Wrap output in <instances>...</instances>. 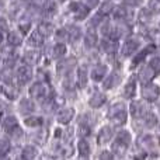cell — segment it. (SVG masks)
I'll return each mask as SVG.
<instances>
[{
  "label": "cell",
  "mask_w": 160,
  "mask_h": 160,
  "mask_svg": "<svg viewBox=\"0 0 160 160\" xmlns=\"http://www.w3.org/2000/svg\"><path fill=\"white\" fill-rule=\"evenodd\" d=\"M133 159H135V160H145V159H146V153H143V152H142L141 155H136Z\"/></svg>",
  "instance_id": "48"
},
{
  "label": "cell",
  "mask_w": 160,
  "mask_h": 160,
  "mask_svg": "<svg viewBox=\"0 0 160 160\" xmlns=\"http://www.w3.org/2000/svg\"><path fill=\"white\" fill-rule=\"evenodd\" d=\"M159 141H160V139H159ZM159 143H160V142H159Z\"/></svg>",
  "instance_id": "55"
},
{
  "label": "cell",
  "mask_w": 160,
  "mask_h": 160,
  "mask_svg": "<svg viewBox=\"0 0 160 160\" xmlns=\"http://www.w3.org/2000/svg\"><path fill=\"white\" fill-rule=\"evenodd\" d=\"M155 48H156L155 45H148V47L145 48V49L142 51L141 53H138V55L133 58V61H132V65H133V66H138V65L145 59V56H146L148 53H150V51H155Z\"/></svg>",
  "instance_id": "19"
},
{
  "label": "cell",
  "mask_w": 160,
  "mask_h": 160,
  "mask_svg": "<svg viewBox=\"0 0 160 160\" xmlns=\"http://www.w3.org/2000/svg\"><path fill=\"white\" fill-rule=\"evenodd\" d=\"M79 133L82 136H88V135H90V127H88V125H80Z\"/></svg>",
  "instance_id": "40"
},
{
  "label": "cell",
  "mask_w": 160,
  "mask_h": 160,
  "mask_svg": "<svg viewBox=\"0 0 160 160\" xmlns=\"http://www.w3.org/2000/svg\"><path fill=\"white\" fill-rule=\"evenodd\" d=\"M114 8V4L111 2H104L101 6H100V10H98V14L100 16H108V14L112 11Z\"/></svg>",
  "instance_id": "30"
},
{
  "label": "cell",
  "mask_w": 160,
  "mask_h": 160,
  "mask_svg": "<svg viewBox=\"0 0 160 160\" xmlns=\"http://www.w3.org/2000/svg\"><path fill=\"white\" fill-rule=\"evenodd\" d=\"M21 111H22V112H31V111H34L32 101H30L28 98L22 100V101H21Z\"/></svg>",
  "instance_id": "36"
},
{
  "label": "cell",
  "mask_w": 160,
  "mask_h": 160,
  "mask_svg": "<svg viewBox=\"0 0 160 160\" xmlns=\"http://www.w3.org/2000/svg\"><path fill=\"white\" fill-rule=\"evenodd\" d=\"M39 59H41V53L38 51H28L24 55V62L27 65H37Z\"/></svg>",
  "instance_id": "16"
},
{
  "label": "cell",
  "mask_w": 160,
  "mask_h": 160,
  "mask_svg": "<svg viewBox=\"0 0 160 160\" xmlns=\"http://www.w3.org/2000/svg\"><path fill=\"white\" fill-rule=\"evenodd\" d=\"M2 42H3V32L0 31V44H2Z\"/></svg>",
  "instance_id": "50"
},
{
  "label": "cell",
  "mask_w": 160,
  "mask_h": 160,
  "mask_svg": "<svg viewBox=\"0 0 160 160\" xmlns=\"http://www.w3.org/2000/svg\"><path fill=\"white\" fill-rule=\"evenodd\" d=\"M156 76V72L152 69V68L148 65V66L142 68V70L139 72V80L142 82V84H146V83H150V80Z\"/></svg>",
  "instance_id": "8"
},
{
  "label": "cell",
  "mask_w": 160,
  "mask_h": 160,
  "mask_svg": "<svg viewBox=\"0 0 160 160\" xmlns=\"http://www.w3.org/2000/svg\"><path fill=\"white\" fill-rule=\"evenodd\" d=\"M37 156V149L34 146H25L22 149V159L24 160H32Z\"/></svg>",
  "instance_id": "26"
},
{
  "label": "cell",
  "mask_w": 160,
  "mask_h": 160,
  "mask_svg": "<svg viewBox=\"0 0 160 160\" xmlns=\"http://www.w3.org/2000/svg\"><path fill=\"white\" fill-rule=\"evenodd\" d=\"M78 79H79V86L80 87H86V84H87V70H86V68H80L79 69Z\"/></svg>",
  "instance_id": "32"
},
{
  "label": "cell",
  "mask_w": 160,
  "mask_h": 160,
  "mask_svg": "<svg viewBox=\"0 0 160 160\" xmlns=\"http://www.w3.org/2000/svg\"><path fill=\"white\" fill-rule=\"evenodd\" d=\"M149 66L152 68L156 73H159L160 72V58H153L152 61L149 62Z\"/></svg>",
  "instance_id": "38"
},
{
  "label": "cell",
  "mask_w": 160,
  "mask_h": 160,
  "mask_svg": "<svg viewBox=\"0 0 160 160\" xmlns=\"http://www.w3.org/2000/svg\"><path fill=\"white\" fill-rule=\"evenodd\" d=\"M112 153L111 152H102L100 155V160H112Z\"/></svg>",
  "instance_id": "45"
},
{
  "label": "cell",
  "mask_w": 160,
  "mask_h": 160,
  "mask_svg": "<svg viewBox=\"0 0 160 160\" xmlns=\"http://www.w3.org/2000/svg\"><path fill=\"white\" fill-rule=\"evenodd\" d=\"M108 115L111 117L114 125H118L119 127V125H124L125 122H127V111H125V105L122 104V102L114 105L110 110Z\"/></svg>",
  "instance_id": "2"
},
{
  "label": "cell",
  "mask_w": 160,
  "mask_h": 160,
  "mask_svg": "<svg viewBox=\"0 0 160 160\" xmlns=\"http://www.w3.org/2000/svg\"><path fill=\"white\" fill-rule=\"evenodd\" d=\"M3 128H4L6 132L8 133H14L16 131H18V122H17V118L16 117H7V118L4 119V122H3Z\"/></svg>",
  "instance_id": "10"
},
{
  "label": "cell",
  "mask_w": 160,
  "mask_h": 160,
  "mask_svg": "<svg viewBox=\"0 0 160 160\" xmlns=\"http://www.w3.org/2000/svg\"><path fill=\"white\" fill-rule=\"evenodd\" d=\"M69 10L73 13V16H75L76 20H84L86 17L88 16V13H90V8H88L86 4L79 3V2H72L70 3Z\"/></svg>",
  "instance_id": "3"
},
{
  "label": "cell",
  "mask_w": 160,
  "mask_h": 160,
  "mask_svg": "<svg viewBox=\"0 0 160 160\" xmlns=\"http://www.w3.org/2000/svg\"><path fill=\"white\" fill-rule=\"evenodd\" d=\"M8 149H10V145H8V142H3V145H2V148H0V156H4L6 153L8 152Z\"/></svg>",
  "instance_id": "43"
},
{
  "label": "cell",
  "mask_w": 160,
  "mask_h": 160,
  "mask_svg": "<svg viewBox=\"0 0 160 160\" xmlns=\"http://www.w3.org/2000/svg\"><path fill=\"white\" fill-rule=\"evenodd\" d=\"M65 53H66V45L62 44V42H59V44H56L55 47H53L52 49V56L56 59L62 58V56H65Z\"/></svg>",
  "instance_id": "25"
},
{
  "label": "cell",
  "mask_w": 160,
  "mask_h": 160,
  "mask_svg": "<svg viewBox=\"0 0 160 160\" xmlns=\"http://www.w3.org/2000/svg\"><path fill=\"white\" fill-rule=\"evenodd\" d=\"M129 143H131V133L128 131H121L118 133V136H117L115 142L111 146L112 153H115V155H124L127 152Z\"/></svg>",
  "instance_id": "1"
},
{
  "label": "cell",
  "mask_w": 160,
  "mask_h": 160,
  "mask_svg": "<svg viewBox=\"0 0 160 160\" xmlns=\"http://www.w3.org/2000/svg\"><path fill=\"white\" fill-rule=\"evenodd\" d=\"M145 114V107L141 101H132L131 102V115L133 118H141Z\"/></svg>",
  "instance_id": "13"
},
{
  "label": "cell",
  "mask_w": 160,
  "mask_h": 160,
  "mask_svg": "<svg viewBox=\"0 0 160 160\" xmlns=\"http://www.w3.org/2000/svg\"><path fill=\"white\" fill-rule=\"evenodd\" d=\"M149 11L153 14L160 13V0H150L149 2Z\"/></svg>",
  "instance_id": "37"
},
{
  "label": "cell",
  "mask_w": 160,
  "mask_h": 160,
  "mask_svg": "<svg viewBox=\"0 0 160 160\" xmlns=\"http://www.w3.org/2000/svg\"><path fill=\"white\" fill-rule=\"evenodd\" d=\"M121 80V78H119L117 73H111V75H108V79L104 82V87L105 88H111L114 87V86H117V83Z\"/></svg>",
  "instance_id": "27"
},
{
  "label": "cell",
  "mask_w": 160,
  "mask_h": 160,
  "mask_svg": "<svg viewBox=\"0 0 160 160\" xmlns=\"http://www.w3.org/2000/svg\"><path fill=\"white\" fill-rule=\"evenodd\" d=\"M80 160H88V159H87V156H82V159Z\"/></svg>",
  "instance_id": "52"
},
{
  "label": "cell",
  "mask_w": 160,
  "mask_h": 160,
  "mask_svg": "<svg viewBox=\"0 0 160 160\" xmlns=\"http://www.w3.org/2000/svg\"><path fill=\"white\" fill-rule=\"evenodd\" d=\"M160 96V88L159 86L153 84V83H146L142 88V97L148 101H155L158 100V97Z\"/></svg>",
  "instance_id": "4"
},
{
  "label": "cell",
  "mask_w": 160,
  "mask_h": 160,
  "mask_svg": "<svg viewBox=\"0 0 160 160\" xmlns=\"http://www.w3.org/2000/svg\"><path fill=\"white\" fill-rule=\"evenodd\" d=\"M105 101H107V97H105L102 93H97V94H94V96L90 98L88 104H90L93 108H100Z\"/></svg>",
  "instance_id": "17"
},
{
  "label": "cell",
  "mask_w": 160,
  "mask_h": 160,
  "mask_svg": "<svg viewBox=\"0 0 160 160\" xmlns=\"http://www.w3.org/2000/svg\"><path fill=\"white\" fill-rule=\"evenodd\" d=\"M68 31V38H69V41H78V39L82 37V31H80L79 27H76V25H70V27L66 28Z\"/></svg>",
  "instance_id": "21"
},
{
  "label": "cell",
  "mask_w": 160,
  "mask_h": 160,
  "mask_svg": "<svg viewBox=\"0 0 160 160\" xmlns=\"http://www.w3.org/2000/svg\"><path fill=\"white\" fill-rule=\"evenodd\" d=\"M2 115H3V112H2V111H0V118H2Z\"/></svg>",
  "instance_id": "53"
},
{
  "label": "cell",
  "mask_w": 160,
  "mask_h": 160,
  "mask_svg": "<svg viewBox=\"0 0 160 160\" xmlns=\"http://www.w3.org/2000/svg\"><path fill=\"white\" fill-rule=\"evenodd\" d=\"M150 18H152V13L149 11V8H142L141 13H139V21L142 24H146L150 21Z\"/></svg>",
  "instance_id": "34"
},
{
  "label": "cell",
  "mask_w": 160,
  "mask_h": 160,
  "mask_svg": "<svg viewBox=\"0 0 160 160\" xmlns=\"http://www.w3.org/2000/svg\"><path fill=\"white\" fill-rule=\"evenodd\" d=\"M24 122H25V125H27V127L35 128V127L42 125V118H41V117H30V118H27Z\"/></svg>",
  "instance_id": "33"
},
{
  "label": "cell",
  "mask_w": 160,
  "mask_h": 160,
  "mask_svg": "<svg viewBox=\"0 0 160 160\" xmlns=\"http://www.w3.org/2000/svg\"><path fill=\"white\" fill-rule=\"evenodd\" d=\"M42 44H44V37H42L38 31H34L30 35V38H28V45H31V47H34V48H38V47H41Z\"/></svg>",
  "instance_id": "18"
},
{
  "label": "cell",
  "mask_w": 160,
  "mask_h": 160,
  "mask_svg": "<svg viewBox=\"0 0 160 160\" xmlns=\"http://www.w3.org/2000/svg\"><path fill=\"white\" fill-rule=\"evenodd\" d=\"M101 31H102V34H104L105 37H108V34H110V31H111V24L110 22H104L102 27H101Z\"/></svg>",
  "instance_id": "44"
},
{
  "label": "cell",
  "mask_w": 160,
  "mask_h": 160,
  "mask_svg": "<svg viewBox=\"0 0 160 160\" xmlns=\"http://www.w3.org/2000/svg\"><path fill=\"white\" fill-rule=\"evenodd\" d=\"M56 136H61V129H56Z\"/></svg>",
  "instance_id": "51"
},
{
  "label": "cell",
  "mask_w": 160,
  "mask_h": 160,
  "mask_svg": "<svg viewBox=\"0 0 160 160\" xmlns=\"http://www.w3.org/2000/svg\"><path fill=\"white\" fill-rule=\"evenodd\" d=\"M101 17L102 16H100V14H98V16H94L93 20L90 21V27H96L97 24H100V21H101Z\"/></svg>",
  "instance_id": "46"
},
{
  "label": "cell",
  "mask_w": 160,
  "mask_h": 160,
  "mask_svg": "<svg viewBox=\"0 0 160 160\" xmlns=\"http://www.w3.org/2000/svg\"><path fill=\"white\" fill-rule=\"evenodd\" d=\"M73 117H75V110L73 108H62L56 115V119L61 124H69L73 119Z\"/></svg>",
  "instance_id": "6"
},
{
  "label": "cell",
  "mask_w": 160,
  "mask_h": 160,
  "mask_svg": "<svg viewBox=\"0 0 160 160\" xmlns=\"http://www.w3.org/2000/svg\"><path fill=\"white\" fill-rule=\"evenodd\" d=\"M101 48L104 52L107 53H114L117 51V44L115 41H112V39H104V41H101Z\"/></svg>",
  "instance_id": "24"
},
{
  "label": "cell",
  "mask_w": 160,
  "mask_h": 160,
  "mask_svg": "<svg viewBox=\"0 0 160 160\" xmlns=\"http://www.w3.org/2000/svg\"><path fill=\"white\" fill-rule=\"evenodd\" d=\"M21 41H22V38L17 31H10V32L7 34V42L11 47H18V45L21 44Z\"/></svg>",
  "instance_id": "20"
},
{
  "label": "cell",
  "mask_w": 160,
  "mask_h": 160,
  "mask_svg": "<svg viewBox=\"0 0 160 160\" xmlns=\"http://www.w3.org/2000/svg\"><path fill=\"white\" fill-rule=\"evenodd\" d=\"M111 13H112L114 18L119 20V21H124V20L128 17V10L124 7V6H119V7L112 8V11H111Z\"/></svg>",
  "instance_id": "22"
},
{
  "label": "cell",
  "mask_w": 160,
  "mask_h": 160,
  "mask_svg": "<svg viewBox=\"0 0 160 160\" xmlns=\"http://www.w3.org/2000/svg\"><path fill=\"white\" fill-rule=\"evenodd\" d=\"M97 41H98V38H97V34L96 31L93 30V27H90V30L87 31V34H86L84 37V44L87 48H93L97 45Z\"/></svg>",
  "instance_id": "15"
},
{
  "label": "cell",
  "mask_w": 160,
  "mask_h": 160,
  "mask_svg": "<svg viewBox=\"0 0 160 160\" xmlns=\"http://www.w3.org/2000/svg\"><path fill=\"white\" fill-rule=\"evenodd\" d=\"M125 2H127L129 6H139L143 0H125Z\"/></svg>",
  "instance_id": "47"
},
{
  "label": "cell",
  "mask_w": 160,
  "mask_h": 160,
  "mask_svg": "<svg viewBox=\"0 0 160 160\" xmlns=\"http://www.w3.org/2000/svg\"><path fill=\"white\" fill-rule=\"evenodd\" d=\"M111 138H112V129H111L110 127H104L100 131L98 136H97V142H98L100 145H104V143H107Z\"/></svg>",
  "instance_id": "12"
},
{
  "label": "cell",
  "mask_w": 160,
  "mask_h": 160,
  "mask_svg": "<svg viewBox=\"0 0 160 160\" xmlns=\"http://www.w3.org/2000/svg\"><path fill=\"white\" fill-rule=\"evenodd\" d=\"M145 124H146L149 128H153L156 124H158V117H156L153 112H148L146 115H145Z\"/></svg>",
  "instance_id": "35"
},
{
  "label": "cell",
  "mask_w": 160,
  "mask_h": 160,
  "mask_svg": "<svg viewBox=\"0 0 160 160\" xmlns=\"http://www.w3.org/2000/svg\"><path fill=\"white\" fill-rule=\"evenodd\" d=\"M105 75H107V66H104V65H97V66L91 70V79L96 80V82L102 80Z\"/></svg>",
  "instance_id": "14"
},
{
  "label": "cell",
  "mask_w": 160,
  "mask_h": 160,
  "mask_svg": "<svg viewBox=\"0 0 160 160\" xmlns=\"http://www.w3.org/2000/svg\"><path fill=\"white\" fill-rule=\"evenodd\" d=\"M82 2H83V4H86L88 8H94L98 6L100 0H82Z\"/></svg>",
  "instance_id": "41"
},
{
  "label": "cell",
  "mask_w": 160,
  "mask_h": 160,
  "mask_svg": "<svg viewBox=\"0 0 160 160\" xmlns=\"http://www.w3.org/2000/svg\"><path fill=\"white\" fill-rule=\"evenodd\" d=\"M139 48V41L135 38H129L128 41H125L124 47H122V55L129 56L131 53H133Z\"/></svg>",
  "instance_id": "7"
},
{
  "label": "cell",
  "mask_w": 160,
  "mask_h": 160,
  "mask_svg": "<svg viewBox=\"0 0 160 160\" xmlns=\"http://www.w3.org/2000/svg\"><path fill=\"white\" fill-rule=\"evenodd\" d=\"M78 149L82 156H88V153H90V145H88V142H86L84 139H82L78 143Z\"/></svg>",
  "instance_id": "31"
},
{
  "label": "cell",
  "mask_w": 160,
  "mask_h": 160,
  "mask_svg": "<svg viewBox=\"0 0 160 160\" xmlns=\"http://www.w3.org/2000/svg\"><path fill=\"white\" fill-rule=\"evenodd\" d=\"M56 38H58V41H66L68 38V31L66 28H62V30H58V32H56Z\"/></svg>",
  "instance_id": "39"
},
{
  "label": "cell",
  "mask_w": 160,
  "mask_h": 160,
  "mask_svg": "<svg viewBox=\"0 0 160 160\" xmlns=\"http://www.w3.org/2000/svg\"><path fill=\"white\" fill-rule=\"evenodd\" d=\"M18 28H20V31H21V34H27L28 30L31 28V24L30 22H21V24L18 25Z\"/></svg>",
  "instance_id": "42"
},
{
  "label": "cell",
  "mask_w": 160,
  "mask_h": 160,
  "mask_svg": "<svg viewBox=\"0 0 160 160\" xmlns=\"http://www.w3.org/2000/svg\"><path fill=\"white\" fill-rule=\"evenodd\" d=\"M38 31L39 34H41L44 38H47V37H49L51 34H52V31H53V27H52V24L51 22H41V24L38 25Z\"/></svg>",
  "instance_id": "23"
},
{
  "label": "cell",
  "mask_w": 160,
  "mask_h": 160,
  "mask_svg": "<svg viewBox=\"0 0 160 160\" xmlns=\"http://www.w3.org/2000/svg\"><path fill=\"white\" fill-rule=\"evenodd\" d=\"M135 90H136V86H135V80H129L127 86H125V90H124V94L127 98H131V97L135 96Z\"/></svg>",
  "instance_id": "28"
},
{
  "label": "cell",
  "mask_w": 160,
  "mask_h": 160,
  "mask_svg": "<svg viewBox=\"0 0 160 160\" xmlns=\"http://www.w3.org/2000/svg\"><path fill=\"white\" fill-rule=\"evenodd\" d=\"M3 160H8V159H3Z\"/></svg>",
  "instance_id": "54"
},
{
  "label": "cell",
  "mask_w": 160,
  "mask_h": 160,
  "mask_svg": "<svg viewBox=\"0 0 160 160\" xmlns=\"http://www.w3.org/2000/svg\"><path fill=\"white\" fill-rule=\"evenodd\" d=\"M45 94H47V88L42 83H35L30 87V96L32 98H42L45 97Z\"/></svg>",
  "instance_id": "9"
},
{
  "label": "cell",
  "mask_w": 160,
  "mask_h": 160,
  "mask_svg": "<svg viewBox=\"0 0 160 160\" xmlns=\"http://www.w3.org/2000/svg\"><path fill=\"white\" fill-rule=\"evenodd\" d=\"M3 93L6 94V97H8L10 100H14L17 97V90L14 88V86H11V84H4L3 86Z\"/></svg>",
  "instance_id": "29"
},
{
  "label": "cell",
  "mask_w": 160,
  "mask_h": 160,
  "mask_svg": "<svg viewBox=\"0 0 160 160\" xmlns=\"http://www.w3.org/2000/svg\"><path fill=\"white\" fill-rule=\"evenodd\" d=\"M2 30H7V22L4 20H0V31Z\"/></svg>",
  "instance_id": "49"
},
{
  "label": "cell",
  "mask_w": 160,
  "mask_h": 160,
  "mask_svg": "<svg viewBox=\"0 0 160 160\" xmlns=\"http://www.w3.org/2000/svg\"><path fill=\"white\" fill-rule=\"evenodd\" d=\"M32 78V70H31L30 66H20L17 69V73H16V79L18 82V84H27L30 82V79Z\"/></svg>",
  "instance_id": "5"
},
{
  "label": "cell",
  "mask_w": 160,
  "mask_h": 160,
  "mask_svg": "<svg viewBox=\"0 0 160 160\" xmlns=\"http://www.w3.org/2000/svg\"><path fill=\"white\" fill-rule=\"evenodd\" d=\"M75 63H76V59H75V58L66 59V61L61 62V63L58 65V72L61 73V75H68V73H69L70 70L73 69Z\"/></svg>",
  "instance_id": "11"
}]
</instances>
